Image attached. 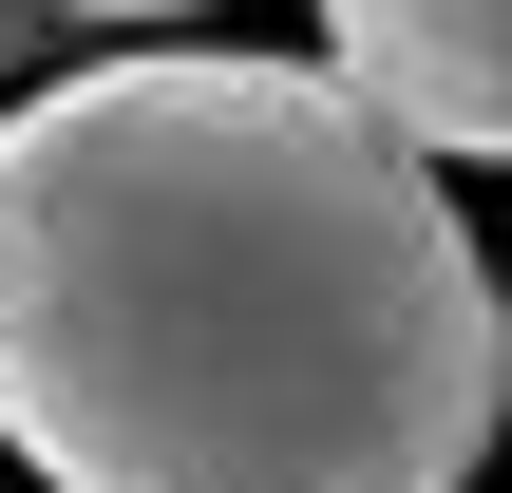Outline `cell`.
I'll use <instances>...</instances> for the list:
<instances>
[{
    "instance_id": "cell-3",
    "label": "cell",
    "mask_w": 512,
    "mask_h": 493,
    "mask_svg": "<svg viewBox=\"0 0 512 493\" xmlns=\"http://www.w3.org/2000/svg\"><path fill=\"white\" fill-rule=\"evenodd\" d=\"M57 19H114V38H152V19H209V0H57Z\"/></svg>"
},
{
    "instance_id": "cell-1",
    "label": "cell",
    "mask_w": 512,
    "mask_h": 493,
    "mask_svg": "<svg viewBox=\"0 0 512 493\" xmlns=\"http://www.w3.org/2000/svg\"><path fill=\"white\" fill-rule=\"evenodd\" d=\"M494 247L323 57L133 38L0 114V456L38 493H456Z\"/></svg>"
},
{
    "instance_id": "cell-5",
    "label": "cell",
    "mask_w": 512,
    "mask_h": 493,
    "mask_svg": "<svg viewBox=\"0 0 512 493\" xmlns=\"http://www.w3.org/2000/svg\"><path fill=\"white\" fill-rule=\"evenodd\" d=\"M494 323H512V266H494Z\"/></svg>"
},
{
    "instance_id": "cell-2",
    "label": "cell",
    "mask_w": 512,
    "mask_h": 493,
    "mask_svg": "<svg viewBox=\"0 0 512 493\" xmlns=\"http://www.w3.org/2000/svg\"><path fill=\"white\" fill-rule=\"evenodd\" d=\"M323 76L418 152H512V0H323Z\"/></svg>"
},
{
    "instance_id": "cell-4",
    "label": "cell",
    "mask_w": 512,
    "mask_h": 493,
    "mask_svg": "<svg viewBox=\"0 0 512 493\" xmlns=\"http://www.w3.org/2000/svg\"><path fill=\"white\" fill-rule=\"evenodd\" d=\"M38 19H57V0H0V76H19V57H38Z\"/></svg>"
}]
</instances>
